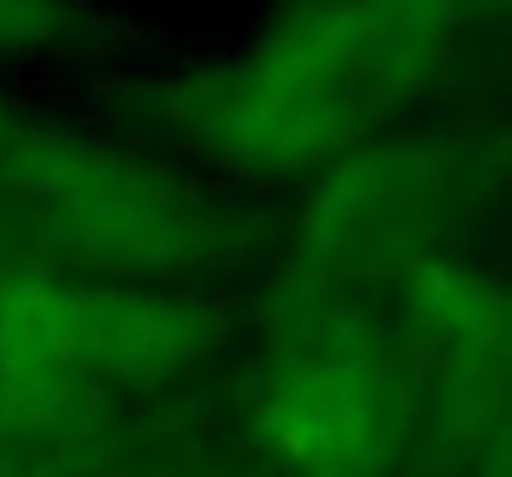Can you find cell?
<instances>
[{
	"label": "cell",
	"mask_w": 512,
	"mask_h": 477,
	"mask_svg": "<svg viewBox=\"0 0 512 477\" xmlns=\"http://www.w3.org/2000/svg\"><path fill=\"white\" fill-rule=\"evenodd\" d=\"M10 120H15V115H10V110L0 105V135H5V125H10Z\"/></svg>",
	"instance_id": "obj_9"
},
{
	"label": "cell",
	"mask_w": 512,
	"mask_h": 477,
	"mask_svg": "<svg viewBox=\"0 0 512 477\" xmlns=\"http://www.w3.org/2000/svg\"><path fill=\"white\" fill-rule=\"evenodd\" d=\"M453 45L438 10H314L224 80L194 85V130L259 169H304L348 145L373 110L413 95Z\"/></svg>",
	"instance_id": "obj_1"
},
{
	"label": "cell",
	"mask_w": 512,
	"mask_h": 477,
	"mask_svg": "<svg viewBox=\"0 0 512 477\" xmlns=\"http://www.w3.org/2000/svg\"><path fill=\"white\" fill-rule=\"evenodd\" d=\"M20 269H35V254H30L25 239L0 219V279H10V274H20Z\"/></svg>",
	"instance_id": "obj_6"
},
{
	"label": "cell",
	"mask_w": 512,
	"mask_h": 477,
	"mask_svg": "<svg viewBox=\"0 0 512 477\" xmlns=\"http://www.w3.org/2000/svg\"><path fill=\"white\" fill-rule=\"evenodd\" d=\"M264 423L304 477H373L398 428V388L378 348L334 338L284 368Z\"/></svg>",
	"instance_id": "obj_4"
},
{
	"label": "cell",
	"mask_w": 512,
	"mask_h": 477,
	"mask_svg": "<svg viewBox=\"0 0 512 477\" xmlns=\"http://www.w3.org/2000/svg\"><path fill=\"white\" fill-rule=\"evenodd\" d=\"M0 219L30 254L95 269L184 264L214 244L204 204L170 174L20 120L0 135Z\"/></svg>",
	"instance_id": "obj_3"
},
{
	"label": "cell",
	"mask_w": 512,
	"mask_h": 477,
	"mask_svg": "<svg viewBox=\"0 0 512 477\" xmlns=\"http://www.w3.org/2000/svg\"><path fill=\"white\" fill-rule=\"evenodd\" d=\"M204 338V314L189 304L65 284L40 264L0 279V448L30 453V443L55 438L100 383L184 368Z\"/></svg>",
	"instance_id": "obj_2"
},
{
	"label": "cell",
	"mask_w": 512,
	"mask_h": 477,
	"mask_svg": "<svg viewBox=\"0 0 512 477\" xmlns=\"http://www.w3.org/2000/svg\"><path fill=\"white\" fill-rule=\"evenodd\" d=\"M503 433H498V443H493V458H488V473L483 477H512V403L503 408Z\"/></svg>",
	"instance_id": "obj_7"
},
{
	"label": "cell",
	"mask_w": 512,
	"mask_h": 477,
	"mask_svg": "<svg viewBox=\"0 0 512 477\" xmlns=\"http://www.w3.org/2000/svg\"><path fill=\"white\" fill-rule=\"evenodd\" d=\"M0 477H50L30 453H10V448H0Z\"/></svg>",
	"instance_id": "obj_8"
},
{
	"label": "cell",
	"mask_w": 512,
	"mask_h": 477,
	"mask_svg": "<svg viewBox=\"0 0 512 477\" xmlns=\"http://www.w3.org/2000/svg\"><path fill=\"white\" fill-rule=\"evenodd\" d=\"M70 25H75V15L50 10V5H0V55L55 45Z\"/></svg>",
	"instance_id": "obj_5"
}]
</instances>
